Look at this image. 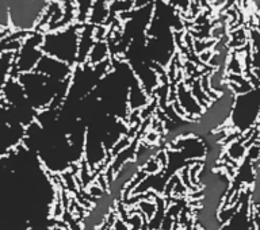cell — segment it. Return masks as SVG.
I'll return each mask as SVG.
<instances>
[{
  "instance_id": "cell-6",
  "label": "cell",
  "mask_w": 260,
  "mask_h": 230,
  "mask_svg": "<svg viewBox=\"0 0 260 230\" xmlns=\"http://www.w3.org/2000/svg\"><path fill=\"white\" fill-rule=\"evenodd\" d=\"M73 3H75V6L77 4V7H76L77 22H79V23H84L89 15V11H91V7H92L93 0H75Z\"/></svg>"
},
{
  "instance_id": "cell-3",
  "label": "cell",
  "mask_w": 260,
  "mask_h": 230,
  "mask_svg": "<svg viewBox=\"0 0 260 230\" xmlns=\"http://www.w3.org/2000/svg\"><path fill=\"white\" fill-rule=\"evenodd\" d=\"M93 31H95V26L93 24H84L81 34L79 37V42H77V58L76 61L79 62H84L87 56L91 52L93 46Z\"/></svg>"
},
{
  "instance_id": "cell-1",
  "label": "cell",
  "mask_w": 260,
  "mask_h": 230,
  "mask_svg": "<svg viewBox=\"0 0 260 230\" xmlns=\"http://www.w3.org/2000/svg\"><path fill=\"white\" fill-rule=\"evenodd\" d=\"M79 26L80 24H71L62 30L46 32L41 44L42 53L71 67L77 58Z\"/></svg>"
},
{
  "instance_id": "cell-4",
  "label": "cell",
  "mask_w": 260,
  "mask_h": 230,
  "mask_svg": "<svg viewBox=\"0 0 260 230\" xmlns=\"http://www.w3.org/2000/svg\"><path fill=\"white\" fill-rule=\"evenodd\" d=\"M111 0H93L91 14L88 15L89 24L105 23L106 18H109V3Z\"/></svg>"
},
{
  "instance_id": "cell-5",
  "label": "cell",
  "mask_w": 260,
  "mask_h": 230,
  "mask_svg": "<svg viewBox=\"0 0 260 230\" xmlns=\"http://www.w3.org/2000/svg\"><path fill=\"white\" fill-rule=\"evenodd\" d=\"M107 49L109 46L106 45L105 41H98L95 42L89 52V61L92 64H101L103 61H106V57H107Z\"/></svg>"
},
{
  "instance_id": "cell-9",
  "label": "cell",
  "mask_w": 260,
  "mask_h": 230,
  "mask_svg": "<svg viewBox=\"0 0 260 230\" xmlns=\"http://www.w3.org/2000/svg\"><path fill=\"white\" fill-rule=\"evenodd\" d=\"M209 2H211V0H209Z\"/></svg>"
},
{
  "instance_id": "cell-8",
  "label": "cell",
  "mask_w": 260,
  "mask_h": 230,
  "mask_svg": "<svg viewBox=\"0 0 260 230\" xmlns=\"http://www.w3.org/2000/svg\"><path fill=\"white\" fill-rule=\"evenodd\" d=\"M153 3L154 0H133V8H141Z\"/></svg>"
},
{
  "instance_id": "cell-2",
  "label": "cell",
  "mask_w": 260,
  "mask_h": 230,
  "mask_svg": "<svg viewBox=\"0 0 260 230\" xmlns=\"http://www.w3.org/2000/svg\"><path fill=\"white\" fill-rule=\"evenodd\" d=\"M44 41V34L41 32H32L22 41V45L19 48V56L15 61V67L19 73L31 72L44 56L41 50V44Z\"/></svg>"
},
{
  "instance_id": "cell-7",
  "label": "cell",
  "mask_w": 260,
  "mask_h": 230,
  "mask_svg": "<svg viewBox=\"0 0 260 230\" xmlns=\"http://www.w3.org/2000/svg\"><path fill=\"white\" fill-rule=\"evenodd\" d=\"M168 4L172 7H180L183 10H187L190 6V0H168Z\"/></svg>"
}]
</instances>
